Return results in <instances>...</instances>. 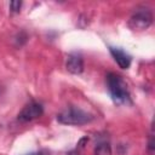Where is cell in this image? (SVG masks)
Listing matches in <instances>:
<instances>
[{
    "instance_id": "9",
    "label": "cell",
    "mask_w": 155,
    "mask_h": 155,
    "mask_svg": "<svg viewBox=\"0 0 155 155\" xmlns=\"http://www.w3.org/2000/svg\"><path fill=\"white\" fill-rule=\"evenodd\" d=\"M148 149H149V151H153L154 150V143H153V136L150 137V139H149V145H148Z\"/></svg>"
},
{
    "instance_id": "7",
    "label": "cell",
    "mask_w": 155,
    "mask_h": 155,
    "mask_svg": "<svg viewBox=\"0 0 155 155\" xmlns=\"http://www.w3.org/2000/svg\"><path fill=\"white\" fill-rule=\"evenodd\" d=\"M94 154L96 155H110L111 154V148L110 144L107 140H101L96 144L94 147Z\"/></svg>"
},
{
    "instance_id": "3",
    "label": "cell",
    "mask_w": 155,
    "mask_h": 155,
    "mask_svg": "<svg viewBox=\"0 0 155 155\" xmlns=\"http://www.w3.org/2000/svg\"><path fill=\"white\" fill-rule=\"evenodd\" d=\"M153 23V13L149 7H137L128 19V25L133 30H145Z\"/></svg>"
},
{
    "instance_id": "5",
    "label": "cell",
    "mask_w": 155,
    "mask_h": 155,
    "mask_svg": "<svg viewBox=\"0 0 155 155\" xmlns=\"http://www.w3.org/2000/svg\"><path fill=\"white\" fill-rule=\"evenodd\" d=\"M67 70L71 74H81L84 70V59L82 56L78 52H71L67 57V63H65Z\"/></svg>"
},
{
    "instance_id": "10",
    "label": "cell",
    "mask_w": 155,
    "mask_h": 155,
    "mask_svg": "<svg viewBox=\"0 0 155 155\" xmlns=\"http://www.w3.org/2000/svg\"><path fill=\"white\" fill-rule=\"evenodd\" d=\"M28 155H46L44 151H36V153H31V154H28Z\"/></svg>"
},
{
    "instance_id": "2",
    "label": "cell",
    "mask_w": 155,
    "mask_h": 155,
    "mask_svg": "<svg viewBox=\"0 0 155 155\" xmlns=\"http://www.w3.org/2000/svg\"><path fill=\"white\" fill-rule=\"evenodd\" d=\"M93 119H94V116L92 114H90L80 108H75V107H69V108L62 110L57 115V120L61 124L74 125V126H81V125L90 124Z\"/></svg>"
},
{
    "instance_id": "6",
    "label": "cell",
    "mask_w": 155,
    "mask_h": 155,
    "mask_svg": "<svg viewBox=\"0 0 155 155\" xmlns=\"http://www.w3.org/2000/svg\"><path fill=\"white\" fill-rule=\"evenodd\" d=\"M109 51L114 58V61L116 62V64L121 68V69H128L131 65V56L125 52L124 50H121L120 47H109Z\"/></svg>"
},
{
    "instance_id": "8",
    "label": "cell",
    "mask_w": 155,
    "mask_h": 155,
    "mask_svg": "<svg viewBox=\"0 0 155 155\" xmlns=\"http://www.w3.org/2000/svg\"><path fill=\"white\" fill-rule=\"evenodd\" d=\"M21 7H22V2L21 1H11L10 2V11L13 12V13L19 12Z\"/></svg>"
},
{
    "instance_id": "4",
    "label": "cell",
    "mask_w": 155,
    "mask_h": 155,
    "mask_svg": "<svg viewBox=\"0 0 155 155\" xmlns=\"http://www.w3.org/2000/svg\"><path fill=\"white\" fill-rule=\"evenodd\" d=\"M42 113H44L42 105L38 102L31 101L22 108V110L17 115V120L21 122H29V121H33V120L40 117L42 115Z\"/></svg>"
},
{
    "instance_id": "11",
    "label": "cell",
    "mask_w": 155,
    "mask_h": 155,
    "mask_svg": "<svg viewBox=\"0 0 155 155\" xmlns=\"http://www.w3.org/2000/svg\"><path fill=\"white\" fill-rule=\"evenodd\" d=\"M68 155H79V154H78L76 151H71V153H69Z\"/></svg>"
},
{
    "instance_id": "1",
    "label": "cell",
    "mask_w": 155,
    "mask_h": 155,
    "mask_svg": "<svg viewBox=\"0 0 155 155\" xmlns=\"http://www.w3.org/2000/svg\"><path fill=\"white\" fill-rule=\"evenodd\" d=\"M105 81H107V87L110 93V97L115 104H119V105L126 104L127 105V104L132 103L127 84L120 75H117L115 73H109L107 75Z\"/></svg>"
}]
</instances>
